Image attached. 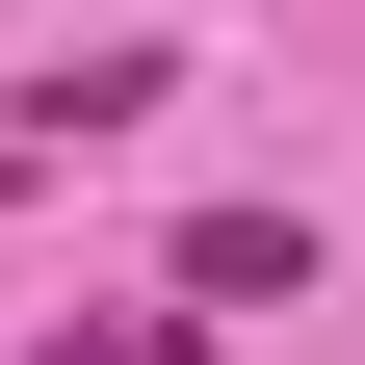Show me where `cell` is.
I'll return each instance as SVG.
<instances>
[{
	"mask_svg": "<svg viewBox=\"0 0 365 365\" xmlns=\"http://www.w3.org/2000/svg\"><path fill=\"white\" fill-rule=\"evenodd\" d=\"M182 287H209V313H313V209H209Z\"/></svg>",
	"mask_w": 365,
	"mask_h": 365,
	"instance_id": "cell-1",
	"label": "cell"
},
{
	"mask_svg": "<svg viewBox=\"0 0 365 365\" xmlns=\"http://www.w3.org/2000/svg\"><path fill=\"white\" fill-rule=\"evenodd\" d=\"M53 365H209V339H182V313H130V339H53Z\"/></svg>",
	"mask_w": 365,
	"mask_h": 365,
	"instance_id": "cell-2",
	"label": "cell"
}]
</instances>
